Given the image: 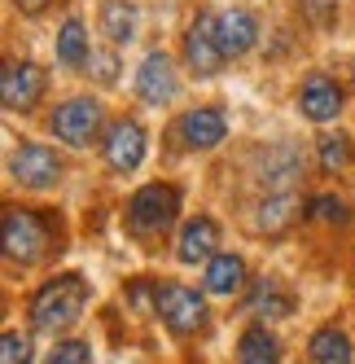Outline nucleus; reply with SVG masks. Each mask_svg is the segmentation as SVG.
I'll return each mask as SVG.
<instances>
[{"label":"nucleus","mask_w":355,"mask_h":364,"mask_svg":"<svg viewBox=\"0 0 355 364\" xmlns=\"http://www.w3.org/2000/svg\"><path fill=\"white\" fill-rule=\"evenodd\" d=\"M88 303V281L80 272H62L48 285H40L31 299V325L40 333H62L80 321V311Z\"/></svg>","instance_id":"1"},{"label":"nucleus","mask_w":355,"mask_h":364,"mask_svg":"<svg viewBox=\"0 0 355 364\" xmlns=\"http://www.w3.org/2000/svg\"><path fill=\"white\" fill-rule=\"evenodd\" d=\"M0 242H5V259L9 264H40V259L58 246L53 237V220L40 211H5V228H0Z\"/></svg>","instance_id":"2"},{"label":"nucleus","mask_w":355,"mask_h":364,"mask_svg":"<svg viewBox=\"0 0 355 364\" xmlns=\"http://www.w3.org/2000/svg\"><path fill=\"white\" fill-rule=\"evenodd\" d=\"M175 215H180V189L175 185H145L128 202V232L141 242L163 237L175 224Z\"/></svg>","instance_id":"3"},{"label":"nucleus","mask_w":355,"mask_h":364,"mask_svg":"<svg viewBox=\"0 0 355 364\" xmlns=\"http://www.w3.org/2000/svg\"><path fill=\"white\" fill-rule=\"evenodd\" d=\"M158 316L175 338H189L207 325V303L189 285H158Z\"/></svg>","instance_id":"4"},{"label":"nucleus","mask_w":355,"mask_h":364,"mask_svg":"<svg viewBox=\"0 0 355 364\" xmlns=\"http://www.w3.org/2000/svg\"><path fill=\"white\" fill-rule=\"evenodd\" d=\"M62 159L48 145H22L9 154V176L18 180L22 189H48V185H58L62 180Z\"/></svg>","instance_id":"5"},{"label":"nucleus","mask_w":355,"mask_h":364,"mask_svg":"<svg viewBox=\"0 0 355 364\" xmlns=\"http://www.w3.org/2000/svg\"><path fill=\"white\" fill-rule=\"evenodd\" d=\"M302 171V149L281 141V145H268L255 154V180L268 189V193H290V185Z\"/></svg>","instance_id":"6"},{"label":"nucleus","mask_w":355,"mask_h":364,"mask_svg":"<svg viewBox=\"0 0 355 364\" xmlns=\"http://www.w3.org/2000/svg\"><path fill=\"white\" fill-rule=\"evenodd\" d=\"M185 62L193 75L211 80V75L224 66V48H219V36H215V14H197L193 27L185 31Z\"/></svg>","instance_id":"7"},{"label":"nucleus","mask_w":355,"mask_h":364,"mask_svg":"<svg viewBox=\"0 0 355 364\" xmlns=\"http://www.w3.org/2000/svg\"><path fill=\"white\" fill-rule=\"evenodd\" d=\"M97 127H101V101L92 97H70L53 114V136L66 145H88L97 136Z\"/></svg>","instance_id":"8"},{"label":"nucleus","mask_w":355,"mask_h":364,"mask_svg":"<svg viewBox=\"0 0 355 364\" xmlns=\"http://www.w3.org/2000/svg\"><path fill=\"white\" fill-rule=\"evenodd\" d=\"M180 92V80H175V66L167 53H149L136 70V97L149 101V106H167V101Z\"/></svg>","instance_id":"9"},{"label":"nucleus","mask_w":355,"mask_h":364,"mask_svg":"<svg viewBox=\"0 0 355 364\" xmlns=\"http://www.w3.org/2000/svg\"><path fill=\"white\" fill-rule=\"evenodd\" d=\"M44 92V70L36 62H9L0 75V97L9 110H31Z\"/></svg>","instance_id":"10"},{"label":"nucleus","mask_w":355,"mask_h":364,"mask_svg":"<svg viewBox=\"0 0 355 364\" xmlns=\"http://www.w3.org/2000/svg\"><path fill=\"white\" fill-rule=\"evenodd\" d=\"M175 132H180V141H185L189 149H215V145L228 136V119H224V110H215V106H197V110L180 114Z\"/></svg>","instance_id":"11"},{"label":"nucleus","mask_w":355,"mask_h":364,"mask_svg":"<svg viewBox=\"0 0 355 364\" xmlns=\"http://www.w3.org/2000/svg\"><path fill=\"white\" fill-rule=\"evenodd\" d=\"M145 159V127L136 119H119L106 136V163L114 171H136Z\"/></svg>","instance_id":"12"},{"label":"nucleus","mask_w":355,"mask_h":364,"mask_svg":"<svg viewBox=\"0 0 355 364\" xmlns=\"http://www.w3.org/2000/svg\"><path fill=\"white\" fill-rule=\"evenodd\" d=\"M298 110L307 114L312 123L338 119V110H342V88L329 80V75H307L302 88H298Z\"/></svg>","instance_id":"13"},{"label":"nucleus","mask_w":355,"mask_h":364,"mask_svg":"<svg viewBox=\"0 0 355 364\" xmlns=\"http://www.w3.org/2000/svg\"><path fill=\"white\" fill-rule=\"evenodd\" d=\"M215 36H219L224 58H241V53L255 48L259 22H255V14H246V9H224V14H215Z\"/></svg>","instance_id":"14"},{"label":"nucleus","mask_w":355,"mask_h":364,"mask_svg":"<svg viewBox=\"0 0 355 364\" xmlns=\"http://www.w3.org/2000/svg\"><path fill=\"white\" fill-rule=\"evenodd\" d=\"M215 246H219V224L211 215H197L180 228V242H175V255L180 264H202V259H215Z\"/></svg>","instance_id":"15"},{"label":"nucleus","mask_w":355,"mask_h":364,"mask_svg":"<svg viewBox=\"0 0 355 364\" xmlns=\"http://www.w3.org/2000/svg\"><path fill=\"white\" fill-rule=\"evenodd\" d=\"M298 198L294 193H268L259 206H255V215H250V224H255V232H263V237H281V232L298 220Z\"/></svg>","instance_id":"16"},{"label":"nucleus","mask_w":355,"mask_h":364,"mask_svg":"<svg viewBox=\"0 0 355 364\" xmlns=\"http://www.w3.org/2000/svg\"><path fill=\"white\" fill-rule=\"evenodd\" d=\"M202 285H207L211 294H224V299L241 294V285H246V259L241 255H215L211 264H207Z\"/></svg>","instance_id":"17"},{"label":"nucleus","mask_w":355,"mask_h":364,"mask_svg":"<svg viewBox=\"0 0 355 364\" xmlns=\"http://www.w3.org/2000/svg\"><path fill=\"white\" fill-rule=\"evenodd\" d=\"M307 355H312V364H351V338L338 325H324L312 333Z\"/></svg>","instance_id":"18"},{"label":"nucleus","mask_w":355,"mask_h":364,"mask_svg":"<svg viewBox=\"0 0 355 364\" xmlns=\"http://www.w3.org/2000/svg\"><path fill=\"white\" fill-rule=\"evenodd\" d=\"M88 58H92V48H88L84 22L80 18H66V27L58 31V62L70 66V70H80V66H88Z\"/></svg>","instance_id":"19"},{"label":"nucleus","mask_w":355,"mask_h":364,"mask_svg":"<svg viewBox=\"0 0 355 364\" xmlns=\"http://www.w3.org/2000/svg\"><path fill=\"white\" fill-rule=\"evenodd\" d=\"M237 364H281V343H276L263 325L246 329L241 347H237Z\"/></svg>","instance_id":"20"},{"label":"nucleus","mask_w":355,"mask_h":364,"mask_svg":"<svg viewBox=\"0 0 355 364\" xmlns=\"http://www.w3.org/2000/svg\"><path fill=\"white\" fill-rule=\"evenodd\" d=\"M101 31L114 44H128L136 36V5L132 0H106V5H101Z\"/></svg>","instance_id":"21"},{"label":"nucleus","mask_w":355,"mask_h":364,"mask_svg":"<svg viewBox=\"0 0 355 364\" xmlns=\"http://www.w3.org/2000/svg\"><path fill=\"white\" fill-rule=\"evenodd\" d=\"M316 159H320V171H346L351 159H355V145L346 132H324L320 136V149H316Z\"/></svg>","instance_id":"22"},{"label":"nucleus","mask_w":355,"mask_h":364,"mask_svg":"<svg viewBox=\"0 0 355 364\" xmlns=\"http://www.w3.org/2000/svg\"><path fill=\"white\" fill-rule=\"evenodd\" d=\"M250 311H255V316H290V311H294V299H290L276 281H263L259 290L250 294Z\"/></svg>","instance_id":"23"},{"label":"nucleus","mask_w":355,"mask_h":364,"mask_svg":"<svg viewBox=\"0 0 355 364\" xmlns=\"http://www.w3.org/2000/svg\"><path fill=\"white\" fill-rule=\"evenodd\" d=\"M307 215H312L316 224H346V220H351V206H346L342 198H334V193H320V198L307 202Z\"/></svg>","instance_id":"24"},{"label":"nucleus","mask_w":355,"mask_h":364,"mask_svg":"<svg viewBox=\"0 0 355 364\" xmlns=\"http://www.w3.org/2000/svg\"><path fill=\"white\" fill-rule=\"evenodd\" d=\"M48 364H92V347L80 343V338H70V343H58L48 351Z\"/></svg>","instance_id":"25"},{"label":"nucleus","mask_w":355,"mask_h":364,"mask_svg":"<svg viewBox=\"0 0 355 364\" xmlns=\"http://www.w3.org/2000/svg\"><path fill=\"white\" fill-rule=\"evenodd\" d=\"M0 364H31V343L9 329L5 338H0Z\"/></svg>","instance_id":"26"},{"label":"nucleus","mask_w":355,"mask_h":364,"mask_svg":"<svg viewBox=\"0 0 355 364\" xmlns=\"http://www.w3.org/2000/svg\"><path fill=\"white\" fill-rule=\"evenodd\" d=\"M298 9L307 22H316V27H329L334 14H338V0H298Z\"/></svg>","instance_id":"27"},{"label":"nucleus","mask_w":355,"mask_h":364,"mask_svg":"<svg viewBox=\"0 0 355 364\" xmlns=\"http://www.w3.org/2000/svg\"><path fill=\"white\" fill-rule=\"evenodd\" d=\"M88 70L97 75L101 84H114V80H119V58H114V53H92V58H88Z\"/></svg>","instance_id":"28"},{"label":"nucleus","mask_w":355,"mask_h":364,"mask_svg":"<svg viewBox=\"0 0 355 364\" xmlns=\"http://www.w3.org/2000/svg\"><path fill=\"white\" fill-rule=\"evenodd\" d=\"M149 294H158V290H154V285H145V281H136L132 290H128V299H132L141 311H158V303H149Z\"/></svg>","instance_id":"29"},{"label":"nucleus","mask_w":355,"mask_h":364,"mask_svg":"<svg viewBox=\"0 0 355 364\" xmlns=\"http://www.w3.org/2000/svg\"><path fill=\"white\" fill-rule=\"evenodd\" d=\"M13 5H18L22 14H40V9L48 5V0H13Z\"/></svg>","instance_id":"30"}]
</instances>
